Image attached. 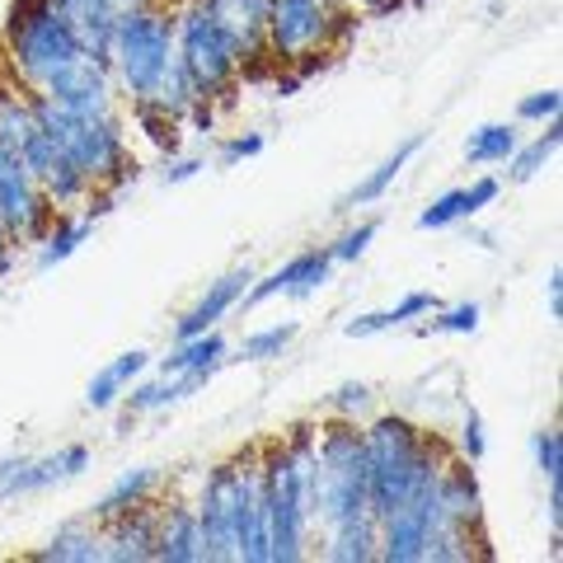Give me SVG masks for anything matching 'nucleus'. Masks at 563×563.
<instances>
[{"instance_id":"bb28decb","label":"nucleus","mask_w":563,"mask_h":563,"mask_svg":"<svg viewBox=\"0 0 563 563\" xmlns=\"http://www.w3.org/2000/svg\"><path fill=\"white\" fill-rule=\"evenodd\" d=\"M207 376H155L146 385H128V413H155L169 404L188 399L192 390H202Z\"/></svg>"},{"instance_id":"20e7f679","label":"nucleus","mask_w":563,"mask_h":563,"mask_svg":"<svg viewBox=\"0 0 563 563\" xmlns=\"http://www.w3.org/2000/svg\"><path fill=\"white\" fill-rule=\"evenodd\" d=\"M10 66L33 95H47L80 57H90L57 0H14L5 24Z\"/></svg>"},{"instance_id":"c85d7f7f","label":"nucleus","mask_w":563,"mask_h":563,"mask_svg":"<svg viewBox=\"0 0 563 563\" xmlns=\"http://www.w3.org/2000/svg\"><path fill=\"white\" fill-rule=\"evenodd\" d=\"M559 141H563V122H559V118H550V122H544V132H540L536 141H526V146H517V151H512V161H507V174H512L517 184H531L536 174L554 161Z\"/></svg>"},{"instance_id":"9d476101","label":"nucleus","mask_w":563,"mask_h":563,"mask_svg":"<svg viewBox=\"0 0 563 563\" xmlns=\"http://www.w3.org/2000/svg\"><path fill=\"white\" fill-rule=\"evenodd\" d=\"M47 198L29 174L24 155L0 141V231L5 240H38L47 225Z\"/></svg>"},{"instance_id":"c9c22d12","label":"nucleus","mask_w":563,"mask_h":563,"mask_svg":"<svg viewBox=\"0 0 563 563\" xmlns=\"http://www.w3.org/2000/svg\"><path fill=\"white\" fill-rule=\"evenodd\" d=\"M559 103H563V95L550 85V90L526 95V99L517 103V118H521V122H550V118H559Z\"/></svg>"},{"instance_id":"9b49d317","label":"nucleus","mask_w":563,"mask_h":563,"mask_svg":"<svg viewBox=\"0 0 563 563\" xmlns=\"http://www.w3.org/2000/svg\"><path fill=\"white\" fill-rule=\"evenodd\" d=\"M90 470V451L85 446H62L52 455H0V503L10 498H29V493L57 488L66 479Z\"/></svg>"},{"instance_id":"a878e982","label":"nucleus","mask_w":563,"mask_h":563,"mask_svg":"<svg viewBox=\"0 0 563 563\" xmlns=\"http://www.w3.org/2000/svg\"><path fill=\"white\" fill-rule=\"evenodd\" d=\"M422 141H428V136H409V141H404V146L390 155V161H380L372 174H366V179L357 184V188H352L347 192V198H343V207H372V202H380L385 198V192H390L395 188V179H399V174H404V165H409L413 161V155L422 151Z\"/></svg>"},{"instance_id":"7c9ffc66","label":"nucleus","mask_w":563,"mask_h":563,"mask_svg":"<svg viewBox=\"0 0 563 563\" xmlns=\"http://www.w3.org/2000/svg\"><path fill=\"white\" fill-rule=\"evenodd\" d=\"M465 217H470L465 188H451V192H442V198H432V207L418 211V225H422V231H446V225L465 221Z\"/></svg>"},{"instance_id":"cd10ccee","label":"nucleus","mask_w":563,"mask_h":563,"mask_svg":"<svg viewBox=\"0 0 563 563\" xmlns=\"http://www.w3.org/2000/svg\"><path fill=\"white\" fill-rule=\"evenodd\" d=\"M517 146H521V132L512 122H484V128L470 132V141H465V161L470 165H507Z\"/></svg>"},{"instance_id":"2f4dec72","label":"nucleus","mask_w":563,"mask_h":563,"mask_svg":"<svg viewBox=\"0 0 563 563\" xmlns=\"http://www.w3.org/2000/svg\"><path fill=\"white\" fill-rule=\"evenodd\" d=\"M296 339V324H273V329H258L244 339V357L250 362H268V357H282V347H287Z\"/></svg>"},{"instance_id":"f03ea898","label":"nucleus","mask_w":563,"mask_h":563,"mask_svg":"<svg viewBox=\"0 0 563 563\" xmlns=\"http://www.w3.org/2000/svg\"><path fill=\"white\" fill-rule=\"evenodd\" d=\"M310 474L314 428H291L287 442L263 451V507H268V563H296L310 554Z\"/></svg>"},{"instance_id":"ea45409f","label":"nucleus","mask_w":563,"mask_h":563,"mask_svg":"<svg viewBox=\"0 0 563 563\" xmlns=\"http://www.w3.org/2000/svg\"><path fill=\"white\" fill-rule=\"evenodd\" d=\"M258 151H263V136H258V132L235 136V141H225V146H221V165L231 169V165H240V161H254Z\"/></svg>"},{"instance_id":"58836bf2","label":"nucleus","mask_w":563,"mask_h":563,"mask_svg":"<svg viewBox=\"0 0 563 563\" xmlns=\"http://www.w3.org/2000/svg\"><path fill=\"white\" fill-rule=\"evenodd\" d=\"M461 461H470V465L484 461V418L474 413V409L461 422Z\"/></svg>"},{"instance_id":"ddd939ff","label":"nucleus","mask_w":563,"mask_h":563,"mask_svg":"<svg viewBox=\"0 0 563 563\" xmlns=\"http://www.w3.org/2000/svg\"><path fill=\"white\" fill-rule=\"evenodd\" d=\"M20 155H24L29 174L38 179V188H43V198H47V202L76 207V202H85V198L95 192L90 184H85V174L66 161L62 146H57V141H52L43 128H33V132H29V141L20 146Z\"/></svg>"},{"instance_id":"4468645a","label":"nucleus","mask_w":563,"mask_h":563,"mask_svg":"<svg viewBox=\"0 0 563 563\" xmlns=\"http://www.w3.org/2000/svg\"><path fill=\"white\" fill-rule=\"evenodd\" d=\"M57 5H62V14L70 20V29H76V38L85 43V52L109 62L113 29L128 20V14L151 10L155 0H57Z\"/></svg>"},{"instance_id":"6e6552de","label":"nucleus","mask_w":563,"mask_h":563,"mask_svg":"<svg viewBox=\"0 0 563 563\" xmlns=\"http://www.w3.org/2000/svg\"><path fill=\"white\" fill-rule=\"evenodd\" d=\"M333 29H339V5H329V0H273L263 52H268L273 62L291 66L301 57L324 52Z\"/></svg>"},{"instance_id":"c756f323","label":"nucleus","mask_w":563,"mask_h":563,"mask_svg":"<svg viewBox=\"0 0 563 563\" xmlns=\"http://www.w3.org/2000/svg\"><path fill=\"white\" fill-rule=\"evenodd\" d=\"M95 231V211L90 217H80V221H62L57 231H52L47 240H43V254H38V268H52V263H62V258H70L80 250V240Z\"/></svg>"},{"instance_id":"72a5a7b5","label":"nucleus","mask_w":563,"mask_h":563,"mask_svg":"<svg viewBox=\"0 0 563 563\" xmlns=\"http://www.w3.org/2000/svg\"><path fill=\"white\" fill-rule=\"evenodd\" d=\"M432 314H437V320L422 324V333H474V329H479V306H474V301L451 306V310L437 306Z\"/></svg>"},{"instance_id":"e433bc0d","label":"nucleus","mask_w":563,"mask_h":563,"mask_svg":"<svg viewBox=\"0 0 563 563\" xmlns=\"http://www.w3.org/2000/svg\"><path fill=\"white\" fill-rule=\"evenodd\" d=\"M376 231H380V225L376 221H362L357 225V231H347L339 244H329V254H333V263H352V258H362L366 254V244H372L376 240Z\"/></svg>"},{"instance_id":"6ab92c4d","label":"nucleus","mask_w":563,"mask_h":563,"mask_svg":"<svg viewBox=\"0 0 563 563\" xmlns=\"http://www.w3.org/2000/svg\"><path fill=\"white\" fill-rule=\"evenodd\" d=\"M250 282H254V273L250 268H231L225 277H217L211 287L192 301L184 314H179V324H174V343L179 339H192V333H207V329H217V320L225 310H231L244 291H250Z\"/></svg>"},{"instance_id":"a18cd8bd","label":"nucleus","mask_w":563,"mask_h":563,"mask_svg":"<svg viewBox=\"0 0 563 563\" xmlns=\"http://www.w3.org/2000/svg\"><path fill=\"white\" fill-rule=\"evenodd\" d=\"M10 263V240H5V231H0V268Z\"/></svg>"},{"instance_id":"aec40b11","label":"nucleus","mask_w":563,"mask_h":563,"mask_svg":"<svg viewBox=\"0 0 563 563\" xmlns=\"http://www.w3.org/2000/svg\"><path fill=\"white\" fill-rule=\"evenodd\" d=\"M155 559H161V563H202V540H198V517H192V503H169L161 512Z\"/></svg>"},{"instance_id":"f704fd0d","label":"nucleus","mask_w":563,"mask_h":563,"mask_svg":"<svg viewBox=\"0 0 563 563\" xmlns=\"http://www.w3.org/2000/svg\"><path fill=\"white\" fill-rule=\"evenodd\" d=\"M366 409H372V390L357 385V380H347L329 395V413H339V418H362Z\"/></svg>"},{"instance_id":"37998d69","label":"nucleus","mask_w":563,"mask_h":563,"mask_svg":"<svg viewBox=\"0 0 563 563\" xmlns=\"http://www.w3.org/2000/svg\"><path fill=\"white\" fill-rule=\"evenodd\" d=\"M198 169H202V161H179V165L165 169V184H184V179H192Z\"/></svg>"},{"instance_id":"b1692460","label":"nucleus","mask_w":563,"mask_h":563,"mask_svg":"<svg viewBox=\"0 0 563 563\" xmlns=\"http://www.w3.org/2000/svg\"><path fill=\"white\" fill-rule=\"evenodd\" d=\"M225 357V339L217 329L207 333H192V339H179L174 352L161 362V376H211Z\"/></svg>"},{"instance_id":"f3484780","label":"nucleus","mask_w":563,"mask_h":563,"mask_svg":"<svg viewBox=\"0 0 563 563\" xmlns=\"http://www.w3.org/2000/svg\"><path fill=\"white\" fill-rule=\"evenodd\" d=\"M155 531H161V507H151V503L103 521V563H151Z\"/></svg>"},{"instance_id":"1a4fd4ad","label":"nucleus","mask_w":563,"mask_h":563,"mask_svg":"<svg viewBox=\"0 0 563 563\" xmlns=\"http://www.w3.org/2000/svg\"><path fill=\"white\" fill-rule=\"evenodd\" d=\"M231 512H235V563H268V507H263V455L231 461Z\"/></svg>"},{"instance_id":"a19ab883","label":"nucleus","mask_w":563,"mask_h":563,"mask_svg":"<svg viewBox=\"0 0 563 563\" xmlns=\"http://www.w3.org/2000/svg\"><path fill=\"white\" fill-rule=\"evenodd\" d=\"M498 179H493V174H484V179H474L470 188H465V207H470V217H479V211L493 202V198H498Z\"/></svg>"},{"instance_id":"a211bd4d","label":"nucleus","mask_w":563,"mask_h":563,"mask_svg":"<svg viewBox=\"0 0 563 563\" xmlns=\"http://www.w3.org/2000/svg\"><path fill=\"white\" fill-rule=\"evenodd\" d=\"M202 5H207L211 20L235 38L244 62L268 57V52H263V38H268V5L273 0H202Z\"/></svg>"},{"instance_id":"2eb2a0df","label":"nucleus","mask_w":563,"mask_h":563,"mask_svg":"<svg viewBox=\"0 0 563 563\" xmlns=\"http://www.w3.org/2000/svg\"><path fill=\"white\" fill-rule=\"evenodd\" d=\"M437 507H442V526H451V531L484 536V493L470 461L442 465V474H437Z\"/></svg>"},{"instance_id":"393cba45","label":"nucleus","mask_w":563,"mask_h":563,"mask_svg":"<svg viewBox=\"0 0 563 563\" xmlns=\"http://www.w3.org/2000/svg\"><path fill=\"white\" fill-rule=\"evenodd\" d=\"M320 554L329 563H372L376 559V517H357L320 531Z\"/></svg>"},{"instance_id":"4c0bfd02","label":"nucleus","mask_w":563,"mask_h":563,"mask_svg":"<svg viewBox=\"0 0 563 563\" xmlns=\"http://www.w3.org/2000/svg\"><path fill=\"white\" fill-rule=\"evenodd\" d=\"M437 306H442V301H437V296H432V291H409V296H404V301H399V306H390V310H385V314H390V329H399V324H409V320H418V314H432Z\"/></svg>"},{"instance_id":"39448f33","label":"nucleus","mask_w":563,"mask_h":563,"mask_svg":"<svg viewBox=\"0 0 563 563\" xmlns=\"http://www.w3.org/2000/svg\"><path fill=\"white\" fill-rule=\"evenodd\" d=\"M29 99H33L38 128L57 141L62 155L85 174L90 188H122L132 179V155H128V141H122L113 113H76L43 95H29Z\"/></svg>"},{"instance_id":"0eeeda50","label":"nucleus","mask_w":563,"mask_h":563,"mask_svg":"<svg viewBox=\"0 0 563 563\" xmlns=\"http://www.w3.org/2000/svg\"><path fill=\"white\" fill-rule=\"evenodd\" d=\"M174 57H179L188 85L198 90V99H217L231 90V80L240 76V47L217 20L207 14L202 0H188V5L174 14Z\"/></svg>"},{"instance_id":"c03bdc74","label":"nucleus","mask_w":563,"mask_h":563,"mask_svg":"<svg viewBox=\"0 0 563 563\" xmlns=\"http://www.w3.org/2000/svg\"><path fill=\"white\" fill-rule=\"evenodd\" d=\"M329 5H357V10H390L399 0H329Z\"/></svg>"},{"instance_id":"79ce46f5","label":"nucleus","mask_w":563,"mask_h":563,"mask_svg":"<svg viewBox=\"0 0 563 563\" xmlns=\"http://www.w3.org/2000/svg\"><path fill=\"white\" fill-rule=\"evenodd\" d=\"M544 296H550V320H563V273L559 268L544 282Z\"/></svg>"},{"instance_id":"423d86ee","label":"nucleus","mask_w":563,"mask_h":563,"mask_svg":"<svg viewBox=\"0 0 563 563\" xmlns=\"http://www.w3.org/2000/svg\"><path fill=\"white\" fill-rule=\"evenodd\" d=\"M174 14L165 10H141L128 14L118 29H113V43H109V66H113V80L132 95V103H146L161 80L174 70Z\"/></svg>"},{"instance_id":"473e14b6","label":"nucleus","mask_w":563,"mask_h":563,"mask_svg":"<svg viewBox=\"0 0 563 563\" xmlns=\"http://www.w3.org/2000/svg\"><path fill=\"white\" fill-rule=\"evenodd\" d=\"M536 465H540V474H544V484L563 479V432L554 428V422L536 432Z\"/></svg>"},{"instance_id":"7ed1b4c3","label":"nucleus","mask_w":563,"mask_h":563,"mask_svg":"<svg viewBox=\"0 0 563 563\" xmlns=\"http://www.w3.org/2000/svg\"><path fill=\"white\" fill-rule=\"evenodd\" d=\"M372 517L366 498V442L357 418H333L314 432V474H310V526H329Z\"/></svg>"},{"instance_id":"4be33fe9","label":"nucleus","mask_w":563,"mask_h":563,"mask_svg":"<svg viewBox=\"0 0 563 563\" xmlns=\"http://www.w3.org/2000/svg\"><path fill=\"white\" fill-rule=\"evenodd\" d=\"M155 488H161V470H155V465L122 470L118 479L103 488V498L95 503V521L103 526V521H113V517H122V512H132V507H141V503H151Z\"/></svg>"},{"instance_id":"412c9836","label":"nucleus","mask_w":563,"mask_h":563,"mask_svg":"<svg viewBox=\"0 0 563 563\" xmlns=\"http://www.w3.org/2000/svg\"><path fill=\"white\" fill-rule=\"evenodd\" d=\"M29 559L38 563H103V526L99 521H66L43 550Z\"/></svg>"},{"instance_id":"f8f14e48","label":"nucleus","mask_w":563,"mask_h":563,"mask_svg":"<svg viewBox=\"0 0 563 563\" xmlns=\"http://www.w3.org/2000/svg\"><path fill=\"white\" fill-rule=\"evenodd\" d=\"M202 540V563H235V512H231V461L211 465L202 493L192 503Z\"/></svg>"},{"instance_id":"dca6fc26","label":"nucleus","mask_w":563,"mask_h":563,"mask_svg":"<svg viewBox=\"0 0 563 563\" xmlns=\"http://www.w3.org/2000/svg\"><path fill=\"white\" fill-rule=\"evenodd\" d=\"M333 273V254L329 250H306V254H296L287 258L277 273H268L263 282H250V291H244V301L250 306H263V301H273V296H314L329 282Z\"/></svg>"},{"instance_id":"f257e3e1","label":"nucleus","mask_w":563,"mask_h":563,"mask_svg":"<svg viewBox=\"0 0 563 563\" xmlns=\"http://www.w3.org/2000/svg\"><path fill=\"white\" fill-rule=\"evenodd\" d=\"M366 442V498H372V517L380 521L385 512H395L399 503H409L413 493L437 479L442 465L451 461V451L437 437L418 432L409 418L380 413L362 428Z\"/></svg>"},{"instance_id":"5701e85b","label":"nucleus","mask_w":563,"mask_h":563,"mask_svg":"<svg viewBox=\"0 0 563 563\" xmlns=\"http://www.w3.org/2000/svg\"><path fill=\"white\" fill-rule=\"evenodd\" d=\"M151 366V352H141V347H132V352H122L118 362H109L103 372L90 380V390H85V409H95V413H103V409H113V404L128 395V385L146 372Z\"/></svg>"}]
</instances>
